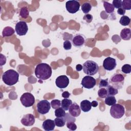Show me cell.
I'll return each mask as SVG.
<instances>
[{
	"instance_id": "obj_1",
	"label": "cell",
	"mask_w": 131,
	"mask_h": 131,
	"mask_svg": "<svg viewBox=\"0 0 131 131\" xmlns=\"http://www.w3.org/2000/svg\"><path fill=\"white\" fill-rule=\"evenodd\" d=\"M34 73L37 78L45 80L51 76L52 71L51 67L48 64L40 63L36 66Z\"/></svg>"
},
{
	"instance_id": "obj_2",
	"label": "cell",
	"mask_w": 131,
	"mask_h": 131,
	"mask_svg": "<svg viewBox=\"0 0 131 131\" xmlns=\"http://www.w3.org/2000/svg\"><path fill=\"white\" fill-rule=\"evenodd\" d=\"M19 79V74L16 71L10 69L5 72L2 75V80L7 85L12 86L16 84Z\"/></svg>"
},
{
	"instance_id": "obj_3",
	"label": "cell",
	"mask_w": 131,
	"mask_h": 131,
	"mask_svg": "<svg viewBox=\"0 0 131 131\" xmlns=\"http://www.w3.org/2000/svg\"><path fill=\"white\" fill-rule=\"evenodd\" d=\"M83 72L90 76L96 74L99 70L98 65L93 60H87L82 65Z\"/></svg>"
},
{
	"instance_id": "obj_4",
	"label": "cell",
	"mask_w": 131,
	"mask_h": 131,
	"mask_svg": "<svg viewBox=\"0 0 131 131\" xmlns=\"http://www.w3.org/2000/svg\"><path fill=\"white\" fill-rule=\"evenodd\" d=\"M124 82V77L121 74H115L111 76L108 81L109 84L117 89L122 88Z\"/></svg>"
},
{
	"instance_id": "obj_5",
	"label": "cell",
	"mask_w": 131,
	"mask_h": 131,
	"mask_svg": "<svg viewBox=\"0 0 131 131\" xmlns=\"http://www.w3.org/2000/svg\"><path fill=\"white\" fill-rule=\"evenodd\" d=\"M110 113L111 116L113 118L115 119H119L124 115L125 108L122 105L115 103L112 105Z\"/></svg>"
},
{
	"instance_id": "obj_6",
	"label": "cell",
	"mask_w": 131,
	"mask_h": 131,
	"mask_svg": "<svg viewBox=\"0 0 131 131\" xmlns=\"http://www.w3.org/2000/svg\"><path fill=\"white\" fill-rule=\"evenodd\" d=\"M20 101L25 107H28L32 106L34 104L35 98L31 93L26 92L21 96Z\"/></svg>"
},
{
	"instance_id": "obj_7",
	"label": "cell",
	"mask_w": 131,
	"mask_h": 131,
	"mask_svg": "<svg viewBox=\"0 0 131 131\" xmlns=\"http://www.w3.org/2000/svg\"><path fill=\"white\" fill-rule=\"evenodd\" d=\"M51 108V104L47 100H42L39 101L37 104V112L40 114H46L48 113Z\"/></svg>"
},
{
	"instance_id": "obj_8",
	"label": "cell",
	"mask_w": 131,
	"mask_h": 131,
	"mask_svg": "<svg viewBox=\"0 0 131 131\" xmlns=\"http://www.w3.org/2000/svg\"><path fill=\"white\" fill-rule=\"evenodd\" d=\"M81 84L83 88L90 89L93 88L94 86H95L96 84V80L91 76L88 75L84 76L82 78Z\"/></svg>"
},
{
	"instance_id": "obj_9",
	"label": "cell",
	"mask_w": 131,
	"mask_h": 131,
	"mask_svg": "<svg viewBox=\"0 0 131 131\" xmlns=\"http://www.w3.org/2000/svg\"><path fill=\"white\" fill-rule=\"evenodd\" d=\"M80 3L75 0L69 1L66 2V8L67 10L70 13L74 14L76 13L79 10Z\"/></svg>"
},
{
	"instance_id": "obj_10",
	"label": "cell",
	"mask_w": 131,
	"mask_h": 131,
	"mask_svg": "<svg viewBox=\"0 0 131 131\" xmlns=\"http://www.w3.org/2000/svg\"><path fill=\"white\" fill-rule=\"evenodd\" d=\"M15 31L17 35L23 36L26 34L28 30L27 23L24 21H20L16 23L15 27Z\"/></svg>"
},
{
	"instance_id": "obj_11",
	"label": "cell",
	"mask_w": 131,
	"mask_h": 131,
	"mask_svg": "<svg viewBox=\"0 0 131 131\" xmlns=\"http://www.w3.org/2000/svg\"><path fill=\"white\" fill-rule=\"evenodd\" d=\"M116 60L115 58L111 57H106L103 61V67L107 71H112L116 67Z\"/></svg>"
},
{
	"instance_id": "obj_12",
	"label": "cell",
	"mask_w": 131,
	"mask_h": 131,
	"mask_svg": "<svg viewBox=\"0 0 131 131\" xmlns=\"http://www.w3.org/2000/svg\"><path fill=\"white\" fill-rule=\"evenodd\" d=\"M56 86L60 89H64L67 87L69 84V79L66 75L58 76L55 80Z\"/></svg>"
},
{
	"instance_id": "obj_13",
	"label": "cell",
	"mask_w": 131,
	"mask_h": 131,
	"mask_svg": "<svg viewBox=\"0 0 131 131\" xmlns=\"http://www.w3.org/2000/svg\"><path fill=\"white\" fill-rule=\"evenodd\" d=\"M85 41V36L81 34H77L75 35L72 39V44L75 47H80L82 46Z\"/></svg>"
},
{
	"instance_id": "obj_14",
	"label": "cell",
	"mask_w": 131,
	"mask_h": 131,
	"mask_svg": "<svg viewBox=\"0 0 131 131\" xmlns=\"http://www.w3.org/2000/svg\"><path fill=\"white\" fill-rule=\"evenodd\" d=\"M35 122V117L31 114L25 115L21 119V123L26 126H30L34 124Z\"/></svg>"
},
{
	"instance_id": "obj_15",
	"label": "cell",
	"mask_w": 131,
	"mask_h": 131,
	"mask_svg": "<svg viewBox=\"0 0 131 131\" xmlns=\"http://www.w3.org/2000/svg\"><path fill=\"white\" fill-rule=\"evenodd\" d=\"M69 112L71 115L74 117H78L81 113L80 107L76 103H72L69 108Z\"/></svg>"
},
{
	"instance_id": "obj_16",
	"label": "cell",
	"mask_w": 131,
	"mask_h": 131,
	"mask_svg": "<svg viewBox=\"0 0 131 131\" xmlns=\"http://www.w3.org/2000/svg\"><path fill=\"white\" fill-rule=\"evenodd\" d=\"M42 127L46 131L53 130L55 127L54 121L51 119H46L43 122Z\"/></svg>"
},
{
	"instance_id": "obj_17",
	"label": "cell",
	"mask_w": 131,
	"mask_h": 131,
	"mask_svg": "<svg viewBox=\"0 0 131 131\" xmlns=\"http://www.w3.org/2000/svg\"><path fill=\"white\" fill-rule=\"evenodd\" d=\"M80 107L83 112H88L91 110L92 108L91 102H90V101L88 100H82L80 102Z\"/></svg>"
},
{
	"instance_id": "obj_18",
	"label": "cell",
	"mask_w": 131,
	"mask_h": 131,
	"mask_svg": "<svg viewBox=\"0 0 131 131\" xmlns=\"http://www.w3.org/2000/svg\"><path fill=\"white\" fill-rule=\"evenodd\" d=\"M121 38L124 40H128L131 37V31L129 28H124L120 32Z\"/></svg>"
},
{
	"instance_id": "obj_19",
	"label": "cell",
	"mask_w": 131,
	"mask_h": 131,
	"mask_svg": "<svg viewBox=\"0 0 131 131\" xmlns=\"http://www.w3.org/2000/svg\"><path fill=\"white\" fill-rule=\"evenodd\" d=\"M15 33L14 30L11 27L7 26L3 30L2 32V35L3 37H9L14 34Z\"/></svg>"
},
{
	"instance_id": "obj_20",
	"label": "cell",
	"mask_w": 131,
	"mask_h": 131,
	"mask_svg": "<svg viewBox=\"0 0 131 131\" xmlns=\"http://www.w3.org/2000/svg\"><path fill=\"white\" fill-rule=\"evenodd\" d=\"M72 104V101L71 99L68 98H64L62 100L61 102V107L64 109L65 111L69 110L70 106Z\"/></svg>"
},
{
	"instance_id": "obj_21",
	"label": "cell",
	"mask_w": 131,
	"mask_h": 131,
	"mask_svg": "<svg viewBox=\"0 0 131 131\" xmlns=\"http://www.w3.org/2000/svg\"><path fill=\"white\" fill-rule=\"evenodd\" d=\"M117 101L115 98V97L114 96H110L107 95L105 99L104 102L105 104L109 105V106H112L115 104L116 103Z\"/></svg>"
},
{
	"instance_id": "obj_22",
	"label": "cell",
	"mask_w": 131,
	"mask_h": 131,
	"mask_svg": "<svg viewBox=\"0 0 131 131\" xmlns=\"http://www.w3.org/2000/svg\"><path fill=\"white\" fill-rule=\"evenodd\" d=\"M103 6L105 9V11L107 13H112L114 12L115 8L113 5L107 2H103Z\"/></svg>"
},
{
	"instance_id": "obj_23",
	"label": "cell",
	"mask_w": 131,
	"mask_h": 131,
	"mask_svg": "<svg viewBox=\"0 0 131 131\" xmlns=\"http://www.w3.org/2000/svg\"><path fill=\"white\" fill-rule=\"evenodd\" d=\"M54 122L57 127H63L66 124V120L63 117H56L54 119Z\"/></svg>"
},
{
	"instance_id": "obj_24",
	"label": "cell",
	"mask_w": 131,
	"mask_h": 131,
	"mask_svg": "<svg viewBox=\"0 0 131 131\" xmlns=\"http://www.w3.org/2000/svg\"><path fill=\"white\" fill-rule=\"evenodd\" d=\"M92 9V5L90 3L88 2H86L83 3L81 5V10L83 11V12L85 14L88 13Z\"/></svg>"
},
{
	"instance_id": "obj_25",
	"label": "cell",
	"mask_w": 131,
	"mask_h": 131,
	"mask_svg": "<svg viewBox=\"0 0 131 131\" xmlns=\"http://www.w3.org/2000/svg\"><path fill=\"white\" fill-rule=\"evenodd\" d=\"M29 15V11L27 7H22L19 11V15L23 18H27Z\"/></svg>"
},
{
	"instance_id": "obj_26",
	"label": "cell",
	"mask_w": 131,
	"mask_h": 131,
	"mask_svg": "<svg viewBox=\"0 0 131 131\" xmlns=\"http://www.w3.org/2000/svg\"><path fill=\"white\" fill-rule=\"evenodd\" d=\"M106 88V90L107 91V95L115 96L118 93V89L114 88L113 86L110 84Z\"/></svg>"
},
{
	"instance_id": "obj_27",
	"label": "cell",
	"mask_w": 131,
	"mask_h": 131,
	"mask_svg": "<svg viewBox=\"0 0 131 131\" xmlns=\"http://www.w3.org/2000/svg\"><path fill=\"white\" fill-rule=\"evenodd\" d=\"M130 21V19L126 15H123L120 19L119 23L120 24L124 26H128Z\"/></svg>"
},
{
	"instance_id": "obj_28",
	"label": "cell",
	"mask_w": 131,
	"mask_h": 131,
	"mask_svg": "<svg viewBox=\"0 0 131 131\" xmlns=\"http://www.w3.org/2000/svg\"><path fill=\"white\" fill-rule=\"evenodd\" d=\"M66 115L65 110L62 107H58L55 109V115L56 117H64Z\"/></svg>"
},
{
	"instance_id": "obj_29",
	"label": "cell",
	"mask_w": 131,
	"mask_h": 131,
	"mask_svg": "<svg viewBox=\"0 0 131 131\" xmlns=\"http://www.w3.org/2000/svg\"><path fill=\"white\" fill-rule=\"evenodd\" d=\"M98 95L100 98H104L107 96V91L106 88H101L98 90Z\"/></svg>"
},
{
	"instance_id": "obj_30",
	"label": "cell",
	"mask_w": 131,
	"mask_h": 131,
	"mask_svg": "<svg viewBox=\"0 0 131 131\" xmlns=\"http://www.w3.org/2000/svg\"><path fill=\"white\" fill-rule=\"evenodd\" d=\"M122 8L125 10H130L131 9V1L130 0H124L122 1Z\"/></svg>"
},
{
	"instance_id": "obj_31",
	"label": "cell",
	"mask_w": 131,
	"mask_h": 131,
	"mask_svg": "<svg viewBox=\"0 0 131 131\" xmlns=\"http://www.w3.org/2000/svg\"><path fill=\"white\" fill-rule=\"evenodd\" d=\"M51 106L55 110L61 106V101L58 99H54L51 102Z\"/></svg>"
},
{
	"instance_id": "obj_32",
	"label": "cell",
	"mask_w": 131,
	"mask_h": 131,
	"mask_svg": "<svg viewBox=\"0 0 131 131\" xmlns=\"http://www.w3.org/2000/svg\"><path fill=\"white\" fill-rule=\"evenodd\" d=\"M121 71L125 74H128L131 72V66L129 64H124L121 68Z\"/></svg>"
},
{
	"instance_id": "obj_33",
	"label": "cell",
	"mask_w": 131,
	"mask_h": 131,
	"mask_svg": "<svg viewBox=\"0 0 131 131\" xmlns=\"http://www.w3.org/2000/svg\"><path fill=\"white\" fill-rule=\"evenodd\" d=\"M67 127L71 130H75L77 128V125L73 121H68L67 122Z\"/></svg>"
},
{
	"instance_id": "obj_34",
	"label": "cell",
	"mask_w": 131,
	"mask_h": 131,
	"mask_svg": "<svg viewBox=\"0 0 131 131\" xmlns=\"http://www.w3.org/2000/svg\"><path fill=\"white\" fill-rule=\"evenodd\" d=\"M108 85H109V83L108 81V79H101L100 81L99 86V88H106L108 86Z\"/></svg>"
},
{
	"instance_id": "obj_35",
	"label": "cell",
	"mask_w": 131,
	"mask_h": 131,
	"mask_svg": "<svg viewBox=\"0 0 131 131\" xmlns=\"http://www.w3.org/2000/svg\"><path fill=\"white\" fill-rule=\"evenodd\" d=\"M114 8L119 9L121 8L122 6V1L121 0H114L113 1V4Z\"/></svg>"
},
{
	"instance_id": "obj_36",
	"label": "cell",
	"mask_w": 131,
	"mask_h": 131,
	"mask_svg": "<svg viewBox=\"0 0 131 131\" xmlns=\"http://www.w3.org/2000/svg\"><path fill=\"white\" fill-rule=\"evenodd\" d=\"M63 46V48L66 50H69L72 48V43L70 40H67L64 41Z\"/></svg>"
},
{
	"instance_id": "obj_37",
	"label": "cell",
	"mask_w": 131,
	"mask_h": 131,
	"mask_svg": "<svg viewBox=\"0 0 131 131\" xmlns=\"http://www.w3.org/2000/svg\"><path fill=\"white\" fill-rule=\"evenodd\" d=\"M83 19L85 20L87 23H90L93 20V16L90 14H86L84 16Z\"/></svg>"
},
{
	"instance_id": "obj_38",
	"label": "cell",
	"mask_w": 131,
	"mask_h": 131,
	"mask_svg": "<svg viewBox=\"0 0 131 131\" xmlns=\"http://www.w3.org/2000/svg\"><path fill=\"white\" fill-rule=\"evenodd\" d=\"M66 121L68 122V121H73V122H75L76 119L74 118V117L72 116L71 115V116H70V118H69V114H66L65 115V117L64 118Z\"/></svg>"
},
{
	"instance_id": "obj_39",
	"label": "cell",
	"mask_w": 131,
	"mask_h": 131,
	"mask_svg": "<svg viewBox=\"0 0 131 131\" xmlns=\"http://www.w3.org/2000/svg\"><path fill=\"white\" fill-rule=\"evenodd\" d=\"M6 62V57L3 55L2 54H1V59H0V64L1 66H2L3 65L5 64Z\"/></svg>"
},
{
	"instance_id": "obj_40",
	"label": "cell",
	"mask_w": 131,
	"mask_h": 131,
	"mask_svg": "<svg viewBox=\"0 0 131 131\" xmlns=\"http://www.w3.org/2000/svg\"><path fill=\"white\" fill-rule=\"evenodd\" d=\"M117 13L119 15H124L125 14V10L124 9H123L122 8H120L118 9Z\"/></svg>"
},
{
	"instance_id": "obj_41",
	"label": "cell",
	"mask_w": 131,
	"mask_h": 131,
	"mask_svg": "<svg viewBox=\"0 0 131 131\" xmlns=\"http://www.w3.org/2000/svg\"><path fill=\"white\" fill-rule=\"evenodd\" d=\"M70 96V93L68 91H64L62 93V97L64 98H68Z\"/></svg>"
},
{
	"instance_id": "obj_42",
	"label": "cell",
	"mask_w": 131,
	"mask_h": 131,
	"mask_svg": "<svg viewBox=\"0 0 131 131\" xmlns=\"http://www.w3.org/2000/svg\"><path fill=\"white\" fill-rule=\"evenodd\" d=\"M76 70L77 71H81L82 70V66L80 64H78L76 66Z\"/></svg>"
},
{
	"instance_id": "obj_43",
	"label": "cell",
	"mask_w": 131,
	"mask_h": 131,
	"mask_svg": "<svg viewBox=\"0 0 131 131\" xmlns=\"http://www.w3.org/2000/svg\"><path fill=\"white\" fill-rule=\"evenodd\" d=\"M91 105L92 106L94 107H96V106H97L98 105V102L97 101H95V100H94L92 102H91Z\"/></svg>"
}]
</instances>
